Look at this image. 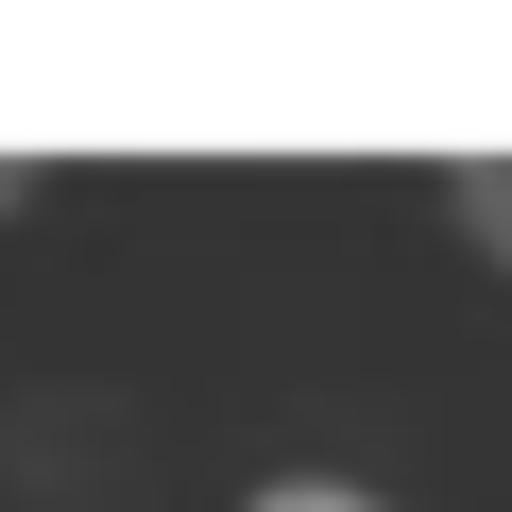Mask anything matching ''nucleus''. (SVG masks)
I'll return each mask as SVG.
<instances>
[{
  "label": "nucleus",
  "mask_w": 512,
  "mask_h": 512,
  "mask_svg": "<svg viewBox=\"0 0 512 512\" xmlns=\"http://www.w3.org/2000/svg\"><path fill=\"white\" fill-rule=\"evenodd\" d=\"M461 222H478V239L512 256V154H461Z\"/></svg>",
  "instance_id": "1"
},
{
  "label": "nucleus",
  "mask_w": 512,
  "mask_h": 512,
  "mask_svg": "<svg viewBox=\"0 0 512 512\" xmlns=\"http://www.w3.org/2000/svg\"><path fill=\"white\" fill-rule=\"evenodd\" d=\"M18 188H35V171H18V154H0V205H18Z\"/></svg>",
  "instance_id": "3"
},
{
  "label": "nucleus",
  "mask_w": 512,
  "mask_h": 512,
  "mask_svg": "<svg viewBox=\"0 0 512 512\" xmlns=\"http://www.w3.org/2000/svg\"><path fill=\"white\" fill-rule=\"evenodd\" d=\"M256 512H393V495H359V478H274Z\"/></svg>",
  "instance_id": "2"
}]
</instances>
